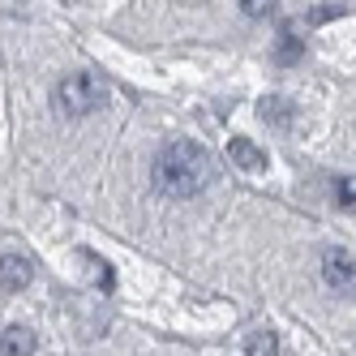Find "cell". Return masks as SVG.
<instances>
[{
  "mask_svg": "<svg viewBox=\"0 0 356 356\" xmlns=\"http://www.w3.org/2000/svg\"><path fill=\"white\" fill-rule=\"evenodd\" d=\"M215 176V163H211V150L197 146V142H172L159 150L155 168H150V181L163 197H193L211 185Z\"/></svg>",
  "mask_w": 356,
  "mask_h": 356,
  "instance_id": "1",
  "label": "cell"
},
{
  "mask_svg": "<svg viewBox=\"0 0 356 356\" xmlns=\"http://www.w3.org/2000/svg\"><path fill=\"white\" fill-rule=\"evenodd\" d=\"M104 99H108V82L99 78V73H90V69L65 73L56 82V90H52V104H56L60 116H86V112H95L104 104Z\"/></svg>",
  "mask_w": 356,
  "mask_h": 356,
  "instance_id": "2",
  "label": "cell"
},
{
  "mask_svg": "<svg viewBox=\"0 0 356 356\" xmlns=\"http://www.w3.org/2000/svg\"><path fill=\"white\" fill-rule=\"evenodd\" d=\"M322 279H326L330 292H352V288H356V258H352L348 249L330 245V249L322 253Z\"/></svg>",
  "mask_w": 356,
  "mask_h": 356,
  "instance_id": "3",
  "label": "cell"
},
{
  "mask_svg": "<svg viewBox=\"0 0 356 356\" xmlns=\"http://www.w3.org/2000/svg\"><path fill=\"white\" fill-rule=\"evenodd\" d=\"M31 279H35V266L22 258V253H5V258H0V288L22 292V288H31Z\"/></svg>",
  "mask_w": 356,
  "mask_h": 356,
  "instance_id": "4",
  "label": "cell"
},
{
  "mask_svg": "<svg viewBox=\"0 0 356 356\" xmlns=\"http://www.w3.org/2000/svg\"><path fill=\"white\" fill-rule=\"evenodd\" d=\"M227 159H232L241 172H266V155H262V146H253L249 138H232V142H227Z\"/></svg>",
  "mask_w": 356,
  "mask_h": 356,
  "instance_id": "5",
  "label": "cell"
},
{
  "mask_svg": "<svg viewBox=\"0 0 356 356\" xmlns=\"http://www.w3.org/2000/svg\"><path fill=\"white\" fill-rule=\"evenodd\" d=\"M0 352H5V356H35V330L5 326V330H0Z\"/></svg>",
  "mask_w": 356,
  "mask_h": 356,
  "instance_id": "6",
  "label": "cell"
},
{
  "mask_svg": "<svg viewBox=\"0 0 356 356\" xmlns=\"http://www.w3.org/2000/svg\"><path fill=\"white\" fill-rule=\"evenodd\" d=\"M258 116L270 124V129H292V104H288V99H279V95H266L262 99Z\"/></svg>",
  "mask_w": 356,
  "mask_h": 356,
  "instance_id": "7",
  "label": "cell"
},
{
  "mask_svg": "<svg viewBox=\"0 0 356 356\" xmlns=\"http://www.w3.org/2000/svg\"><path fill=\"white\" fill-rule=\"evenodd\" d=\"M275 56H279V65H296V60L305 56V39L296 35V26H288L284 35H279V47H275Z\"/></svg>",
  "mask_w": 356,
  "mask_h": 356,
  "instance_id": "8",
  "label": "cell"
},
{
  "mask_svg": "<svg viewBox=\"0 0 356 356\" xmlns=\"http://www.w3.org/2000/svg\"><path fill=\"white\" fill-rule=\"evenodd\" d=\"M82 262L90 266V279H95V288H99V292H112V288H116V275H112V266H108V262H99L90 249H82Z\"/></svg>",
  "mask_w": 356,
  "mask_h": 356,
  "instance_id": "9",
  "label": "cell"
},
{
  "mask_svg": "<svg viewBox=\"0 0 356 356\" xmlns=\"http://www.w3.org/2000/svg\"><path fill=\"white\" fill-rule=\"evenodd\" d=\"M245 356H279V339L270 330H258V335L245 343Z\"/></svg>",
  "mask_w": 356,
  "mask_h": 356,
  "instance_id": "10",
  "label": "cell"
},
{
  "mask_svg": "<svg viewBox=\"0 0 356 356\" xmlns=\"http://www.w3.org/2000/svg\"><path fill=\"white\" fill-rule=\"evenodd\" d=\"M275 9H279V0H241V13H245V17H253V22L270 17Z\"/></svg>",
  "mask_w": 356,
  "mask_h": 356,
  "instance_id": "11",
  "label": "cell"
},
{
  "mask_svg": "<svg viewBox=\"0 0 356 356\" xmlns=\"http://www.w3.org/2000/svg\"><path fill=\"white\" fill-rule=\"evenodd\" d=\"M339 13H343L339 5H322V9H314V17H309V22H330V17H339Z\"/></svg>",
  "mask_w": 356,
  "mask_h": 356,
  "instance_id": "12",
  "label": "cell"
},
{
  "mask_svg": "<svg viewBox=\"0 0 356 356\" xmlns=\"http://www.w3.org/2000/svg\"><path fill=\"white\" fill-rule=\"evenodd\" d=\"M335 193H339V207H348V211H352V202H356V189L339 181V185H335Z\"/></svg>",
  "mask_w": 356,
  "mask_h": 356,
  "instance_id": "13",
  "label": "cell"
}]
</instances>
